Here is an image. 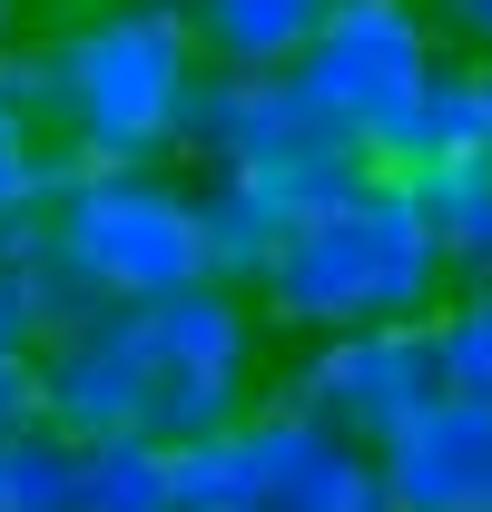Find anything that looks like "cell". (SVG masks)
Wrapping results in <instances>:
<instances>
[{
  "label": "cell",
  "mask_w": 492,
  "mask_h": 512,
  "mask_svg": "<svg viewBox=\"0 0 492 512\" xmlns=\"http://www.w3.org/2000/svg\"><path fill=\"white\" fill-rule=\"evenodd\" d=\"M69 178H79V158L50 148L30 119H10V109H0V227H10V217H30V207H60Z\"/></svg>",
  "instance_id": "obj_19"
},
{
  "label": "cell",
  "mask_w": 492,
  "mask_h": 512,
  "mask_svg": "<svg viewBox=\"0 0 492 512\" xmlns=\"http://www.w3.org/2000/svg\"><path fill=\"white\" fill-rule=\"evenodd\" d=\"M246 434H256V463H266V512H394L384 463L345 434H325L315 414L266 394L246 414Z\"/></svg>",
  "instance_id": "obj_9"
},
{
  "label": "cell",
  "mask_w": 492,
  "mask_h": 512,
  "mask_svg": "<svg viewBox=\"0 0 492 512\" xmlns=\"http://www.w3.org/2000/svg\"><path fill=\"white\" fill-rule=\"evenodd\" d=\"M374 463H384L394 512H492V404L443 394V404L414 414Z\"/></svg>",
  "instance_id": "obj_10"
},
{
  "label": "cell",
  "mask_w": 492,
  "mask_h": 512,
  "mask_svg": "<svg viewBox=\"0 0 492 512\" xmlns=\"http://www.w3.org/2000/svg\"><path fill=\"white\" fill-rule=\"evenodd\" d=\"M50 217L109 306H168V296L217 286L187 168H79Z\"/></svg>",
  "instance_id": "obj_3"
},
{
  "label": "cell",
  "mask_w": 492,
  "mask_h": 512,
  "mask_svg": "<svg viewBox=\"0 0 492 512\" xmlns=\"http://www.w3.org/2000/svg\"><path fill=\"white\" fill-rule=\"evenodd\" d=\"M30 40V20H20V0H0V50H20Z\"/></svg>",
  "instance_id": "obj_25"
},
{
  "label": "cell",
  "mask_w": 492,
  "mask_h": 512,
  "mask_svg": "<svg viewBox=\"0 0 492 512\" xmlns=\"http://www.w3.org/2000/svg\"><path fill=\"white\" fill-rule=\"evenodd\" d=\"M40 414L69 444H148V355H138L128 306H109L99 325H79L40 355Z\"/></svg>",
  "instance_id": "obj_8"
},
{
  "label": "cell",
  "mask_w": 492,
  "mask_h": 512,
  "mask_svg": "<svg viewBox=\"0 0 492 512\" xmlns=\"http://www.w3.org/2000/svg\"><path fill=\"white\" fill-rule=\"evenodd\" d=\"M266 394L296 404V414H315L325 434L384 453L414 414L443 404V355H433V325H355V335L296 345Z\"/></svg>",
  "instance_id": "obj_7"
},
{
  "label": "cell",
  "mask_w": 492,
  "mask_h": 512,
  "mask_svg": "<svg viewBox=\"0 0 492 512\" xmlns=\"http://www.w3.org/2000/svg\"><path fill=\"white\" fill-rule=\"evenodd\" d=\"M453 306V256L414 178L374 168L355 197L315 207L256 286L266 335H355V325H433Z\"/></svg>",
  "instance_id": "obj_1"
},
{
  "label": "cell",
  "mask_w": 492,
  "mask_h": 512,
  "mask_svg": "<svg viewBox=\"0 0 492 512\" xmlns=\"http://www.w3.org/2000/svg\"><path fill=\"white\" fill-rule=\"evenodd\" d=\"M217 168L276 178L306 217L374 178V158L315 109V89L296 69H207L197 119H187V178H217Z\"/></svg>",
  "instance_id": "obj_4"
},
{
  "label": "cell",
  "mask_w": 492,
  "mask_h": 512,
  "mask_svg": "<svg viewBox=\"0 0 492 512\" xmlns=\"http://www.w3.org/2000/svg\"><path fill=\"white\" fill-rule=\"evenodd\" d=\"M492 158V109H483V60H453L433 79V99L414 109L404 148H394V178H433V168H463Z\"/></svg>",
  "instance_id": "obj_14"
},
{
  "label": "cell",
  "mask_w": 492,
  "mask_h": 512,
  "mask_svg": "<svg viewBox=\"0 0 492 512\" xmlns=\"http://www.w3.org/2000/svg\"><path fill=\"white\" fill-rule=\"evenodd\" d=\"M0 276L20 286V306H30V325H40V355H50L60 335H79V325L109 316V296H99V286H89V266L69 256V237H60V217H50V207H30V217H10V227H0Z\"/></svg>",
  "instance_id": "obj_12"
},
{
  "label": "cell",
  "mask_w": 492,
  "mask_h": 512,
  "mask_svg": "<svg viewBox=\"0 0 492 512\" xmlns=\"http://www.w3.org/2000/svg\"><path fill=\"white\" fill-rule=\"evenodd\" d=\"M30 424H50L40 414V355H0V444L30 434Z\"/></svg>",
  "instance_id": "obj_22"
},
{
  "label": "cell",
  "mask_w": 492,
  "mask_h": 512,
  "mask_svg": "<svg viewBox=\"0 0 492 512\" xmlns=\"http://www.w3.org/2000/svg\"><path fill=\"white\" fill-rule=\"evenodd\" d=\"M0 355H40V325H30V306H20L10 276H0Z\"/></svg>",
  "instance_id": "obj_24"
},
{
  "label": "cell",
  "mask_w": 492,
  "mask_h": 512,
  "mask_svg": "<svg viewBox=\"0 0 492 512\" xmlns=\"http://www.w3.org/2000/svg\"><path fill=\"white\" fill-rule=\"evenodd\" d=\"M197 217H207V266H217V286H237V296H256L266 266L286 256V237L306 227L296 197L276 188V178H246V168L197 178Z\"/></svg>",
  "instance_id": "obj_11"
},
{
  "label": "cell",
  "mask_w": 492,
  "mask_h": 512,
  "mask_svg": "<svg viewBox=\"0 0 492 512\" xmlns=\"http://www.w3.org/2000/svg\"><path fill=\"white\" fill-rule=\"evenodd\" d=\"M178 503L187 512H266V463H256V434L246 424L178 453Z\"/></svg>",
  "instance_id": "obj_18"
},
{
  "label": "cell",
  "mask_w": 492,
  "mask_h": 512,
  "mask_svg": "<svg viewBox=\"0 0 492 512\" xmlns=\"http://www.w3.org/2000/svg\"><path fill=\"white\" fill-rule=\"evenodd\" d=\"M483 109H492V60H483Z\"/></svg>",
  "instance_id": "obj_26"
},
{
  "label": "cell",
  "mask_w": 492,
  "mask_h": 512,
  "mask_svg": "<svg viewBox=\"0 0 492 512\" xmlns=\"http://www.w3.org/2000/svg\"><path fill=\"white\" fill-rule=\"evenodd\" d=\"M138 316V355H148V444H207L237 434L246 414L266 404V316L237 286H197L168 306H128Z\"/></svg>",
  "instance_id": "obj_5"
},
{
  "label": "cell",
  "mask_w": 492,
  "mask_h": 512,
  "mask_svg": "<svg viewBox=\"0 0 492 512\" xmlns=\"http://www.w3.org/2000/svg\"><path fill=\"white\" fill-rule=\"evenodd\" d=\"M433 355H443V394L492 404V286H453V306L433 316Z\"/></svg>",
  "instance_id": "obj_20"
},
{
  "label": "cell",
  "mask_w": 492,
  "mask_h": 512,
  "mask_svg": "<svg viewBox=\"0 0 492 512\" xmlns=\"http://www.w3.org/2000/svg\"><path fill=\"white\" fill-rule=\"evenodd\" d=\"M0 512H10V503H0Z\"/></svg>",
  "instance_id": "obj_27"
},
{
  "label": "cell",
  "mask_w": 492,
  "mask_h": 512,
  "mask_svg": "<svg viewBox=\"0 0 492 512\" xmlns=\"http://www.w3.org/2000/svg\"><path fill=\"white\" fill-rule=\"evenodd\" d=\"M443 69H453V40H443L433 0H335V20L315 30L296 79L374 168H394V148H404V128H414V109L433 99Z\"/></svg>",
  "instance_id": "obj_6"
},
{
  "label": "cell",
  "mask_w": 492,
  "mask_h": 512,
  "mask_svg": "<svg viewBox=\"0 0 492 512\" xmlns=\"http://www.w3.org/2000/svg\"><path fill=\"white\" fill-rule=\"evenodd\" d=\"M0 109L30 119L40 138H60V40H20V50H0Z\"/></svg>",
  "instance_id": "obj_21"
},
{
  "label": "cell",
  "mask_w": 492,
  "mask_h": 512,
  "mask_svg": "<svg viewBox=\"0 0 492 512\" xmlns=\"http://www.w3.org/2000/svg\"><path fill=\"white\" fill-rule=\"evenodd\" d=\"M433 20L463 60H492V0H433Z\"/></svg>",
  "instance_id": "obj_23"
},
{
  "label": "cell",
  "mask_w": 492,
  "mask_h": 512,
  "mask_svg": "<svg viewBox=\"0 0 492 512\" xmlns=\"http://www.w3.org/2000/svg\"><path fill=\"white\" fill-rule=\"evenodd\" d=\"M60 40V148L79 168H187L207 50L187 0H89Z\"/></svg>",
  "instance_id": "obj_2"
},
{
  "label": "cell",
  "mask_w": 492,
  "mask_h": 512,
  "mask_svg": "<svg viewBox=\"0 0 492 512\" xmlns=\"http://www.w3.org/2000/svg\"><path fill=\"white\" fill-rule=\"evenodd\" d=\"M79 512H187L178 503V453L168 444H89Z\"/></svg>",
  "instance_id": "obj_17"
},
{
  "label": "cell",
  "mask_w": 492,
  "mask_h": 512,
  "mask_svg": "<svg viewBox=\"0 0 492 512\" xmlns=\"http://www.w3.org/2000/svg\"><path fill=\"white\" fill-rule=\"evenodd\" d=\"M207 69H306L335 0H187Z\"/></svg>",
  "instance_id": "obj_13"
},
{
  "label": "cell",
  "mask_w": 492,
  "mask_h": 512,
  "mask_svg": "<svg viewBox=\"0 0 492 512\" xmlns=\"http://www.w3.org/2000/svg\"><path fill=\"white\" fill-rule=\"evenodd\" d=\"M79 483H89V444H69L60 424H30L0 444V503L10 512H79Z\"/></svg>",
  "instance_id": "obj_16"
},
{
  "label": "cell",
  "mask_w": 492,
  "mask_h": 512,
  "mask_svg": "<svg viewBox=\"0 0 492 512\" xmlns=\"http://www.w3.org/2000/svg\"><path fill=\"white\" fill-rule=\"evenodd\" d=\"M443 227V256H453V286H492V158H463V168H433L414 178Z\"/></svg>",
  "instance_id": "obj_15"
}]
</instances>
